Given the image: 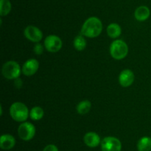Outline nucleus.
Segmentation results:
<instances>
[{
  "label": "nucleus",
  "mask_w": 151,
  "mask_h": 151,
  "mask_svg": "<svg viewBox=\"0 0 151 151\" xmlns=\"http://www.w3.org/2000/svg\"><path fill=\"white\" fill-rule=\"evenodd\" d=\"M103 30V25L98 18L90 17L85 21L81 28V33L88 38H95L100 35Z\"/></svg>",
  "instance_id": "1"
},
{
  "label": "nucleus",
  "mask_w": 151,
  "mask_h": 151,
  "mask_svg": "<svg viewBox=\"0 0 151 151\" xmlns=\"http://www.w3.org/2000/svg\"><path fill=\"white\" fill-rule=\"evenodd\" d=\"M10 115L13 120L18 122H24L29 117L27 107L22 102H15L10 107Z\"/></svg>",
  "instance_id": "2"
},
{
  "label": "nucleus",
  "mask_w": 151,
  "mask_h": 151,
  "mask_svg": "<svg viewBox=\"0 0 151 151\" xmlns=\"http://www.w3.org/2000/svg\"><path fill=\"white\" fill-rule=\"evenodd\" d=\"M128 53V47L122 40H114L111 44L110 54L116 60H121L126 57Z\"/></svg>",
  "instance_id": "3"
},
{
  "label": "nucleus",
  "mask_w": 151,
  "mask_h": 151,
  "mask_svg": "<svg viewBox=\"0 0 151 151\" xmlns=\"http://www.w3.org/2000/svg\"><path fill=\"white\" fill-rule=\"evenodd\" d=\"M2 75L7 79H16L19 78L21 72H22L20 65L15 61H9L4 64L2 67Z\"/></svg>",
  "instance_id": "4"
},
{
  "label": "nucleus",
  "mask_w": 151,
  "mask_h": 151,
  "mask_svg": "<svg viewBox=\"0 0 151 151\" xmlns=\"http://www.w3.org/2000/svg\"><path fill=\"white\" fill-rule=\"evenodd\" d=\"M18 134L22 140H31L35 134V126L29 122L22 123L18 128Z\"/></svg>",
  "instance_id": "5"
},
{
  "label": "nucleus",
  "mask_w": 151,
  "mask_h": 151,
  "mask_svg": "<svg viewBox=\"0 0 151 151\" xmlns=\"http://www.w3.org/2000/svg\"><path fill=\"white\" fill-rule=\"evenodd\" d=\"M122 144L116 137L108 136L101 142L102 151H121Z\"/></svg>",
  "instance_id": "6"
},
{
  "label": "nucleus",
  "mask_w": 151,
  "mask_h": 151,
  "mask_svg": "<svg viewBox=\"0 0 151 151\" xmlns=\"http://www.w3.org/2000/svg\"><path fill=\"white\" fill-rule=\"evenodd\" d=\"M63 42L60 38L55 35H50L44 40V47L50 53H57L61 49Z\"/></svg>",
  "instance_id": "7"
},
{
  "label": "nucleus",
  "mask_w": 151,
  "mask_h": 151,
  "mask_svg": "<svg viewBox=\"0 0 151 151\" xmlns=\"http://www.w3.org/2000/svg\"><path fill=\"white\" fill-rule=\"evenodd\" d=\"M24 36L28 40L35 43L41 41L43 38V33L41 30L32 25H29L25 28Z\"/></svg>",
  "instance_id": "8"
},
{
  "label": "nucleus",
  "mask_w": 151,
  "mask_h": 151,
  "mask_svg": "<svg viewBox=\"0 0 151 151\" xmlns=\"http://www.w3.org/2000/svg\"><path fill=\"white\" fill-rule=\"evenodd\" d=\"M38 68H39V62H38V60L35 59H30L25 62L22 67V71L24 75L27 76H31L38 71Z\"/></svg>",
  "instance_id": "9"
},
{
  "label": "nucleus",
  "mask_w": 151,
  "mask_h": 151,
  "mask_svg": "<svg viewBox=\"0 0 151 151\" xmlns=\"http://www.w3.org/2000/svg\"><path fill=\"white\" fill-rule=\"evenodd\" d=\"M134 74L131 70L125 69L123 70L120 73L119 76V82L121 86L124 87H127L131 86L134 81Z\"/></svg>",
  "instance_id": "10"
},
{
  "label": "nucleus",
  "mask_w": 151,
  "mask_h": 151,
  "mask_svg": "<svg viewBox=\"0 0 151 151\" xmlns=\"http://www.w3.org/2000/svg\"><path fill=\"white\" fill-rule=\"evenodd\" d=\"M86 145L89 147H96L100 144V137L94 132H88L86 133L83 138Z\"/></svg>",
  "instance_id": "11"
},
{
  "label": "nucleus",
  "mask_w": 151,
  "mask_h": 151,
  "mask_svg": "<svg viewBox=\"0 0 151 151\" xmlns=\"http://www.w3.org/2000/svg\"><path fill=\"white\" fill-rule=\"evenodd\" d=\"M16 144V139L10 134H3L0 138V147L2 150H8Z\"/></svg>",
  "instance_id": "12"
},
{
  "label": "nucleus",
  "mask_w": 151,
  "mask_h": 151,
  "mask_svg": "<svg viewBox=\"0 0 151 151\" xmlns=\"http://www.w3.org/2000/svg\"><path fill=\"white\" fill-rule=\"evenodd\" d=\"M150 10L147 6H140V7H137V10H135L134 13V16H135L136 19L139 22H143L145 21L150 17Z\"/></svg>",
  "instance_id": "13"
},
{
  "label": "nucleus",
  "mask_w": 151,
  "mask_h": 151,
  "mask_svg": "<svg viewBox=\"0 0 151 151\" xmlns=\"http://www.w3.org/2000/svg\"><path fill=\"white\" fill-rule=\"evenodd\" d=\"M137 149L139 151H150L151 138L148 136H144L141 138L137 144Z\"/></svg>",
  "instance_id": "14"
},
{
  "label": "nucleus",
  "mask_w": 151,
  "mask_h": 151,
  "mask_svg": "<svg viewBox=\"0 0 151 151\" xmlns=\"http://www.w3.org/2000/svg\"><path fill=\"white\" fill-rule=\"evenodd\" d=\"M122 29L121 27L116 23H111L108 26L107 33L111 38H116L121 35Z\"/></svg>",
  "instance_id": "15"
},
{
  "label": "nucleus",
  "mask_w": 151,
  "mask_h": 151,
  "mask_svg": "<svg viewBox=\"0 0 151 151\" xmlns=\"http://www.w3.org/2000/svg\"><path fill=\"white\" fill-rule=\"evenodd\" d=\"M91 104L88 100H83L82 102H80L78 105H77V112L79 114L83 115V114H86L87 113L89 112L90 109H91Z\"/></svg>",
  "instance_id": "16"
},
{
  "label": "nucleus",
  "mask_w": 151,
  "mask_h": 151,
  "mask_svg": "<svg viewBox=\"0 0 151 151\" xmlns=\"http://www.w3.org/2000/svg\"><path fill=\"white\" fill-rule=\"evenodd\" d=\"M73 44H74V47H75V48L77 50H78V51H81V50H84V49L86 48L87 42H86V40L85 39V38H84L83 36L79 35L75 38Z\"/></svg>",
  "instance_id": "17"
},
{
  "label": "nucleus",
  "mask_w": 151,
  "mask_h": 151,
  "mask_svg": "<svg viewBox=\"0 0 151 151\" xmlns=\"http://www.w3.org/2000/svg\"><path fill=\"white\" fill-rule=\"evenodd\" d=\"M44 116V110L40 107H34L29 112V117L34 121H38Z\"/></svg>",
  "instance_id": "18"
},
{
  "label": "nucleus",
  "mask_w": 151,
  "mask_h": 151,
  "mask_svg": "<svg viewBox=\"0 0 151 151\" xmlns=\"http://www.w3.org/2000/svg\"><path fill=\"white\" fill-rule=\"evenodd\" d=\"M12 8L11 3L9 0H0V15L1 16H7Z\"/></svg>",
  "instance_id": "19"
},
{
  "label": "nucleus",
  "mask_w": 151,
  "mask_h": 151,
  "mask_svg": "<svg viewBox=\"0 0 151 151\" xmlns=\"http://www.w3.org/2000/svg\"><path fill=\"white\" fill-rule=\"evenodd\" d=\"M33 51L35 54L37 55H41L44 51V47L40 43H37L33 47Z\"/></svg>",
  "instance_id": "20"
},
{
  "label": "nucleus",
  "mask_w": 151,
  "mask_h": 151,
  "mask_svg": "<svg viewBox=\"0 0 151 151\" xmlns=\"http://www.w3.org/2000/svg\"><path fill=\"white\" fill-rule=\"evenodd\" d=\"M43 151H58L57 147L54 144H49L44 147Z\"/></svg>",
  "instance_id": "21"
},
{
  "label": "nucleus",
  "mask_w": 151,
  "mask_h": 151,
  "mask_svg": "<svg viewBox=\"0 0 151 151\" xmlns=\"http://www.w3.org/2000/svg\"><path fill=\"white\" fill-rule=\"evenodd\" d=\"M14 84L16 86V88H21V87L22 86V81L20 78H17L15 79Z\"/></svg>",
  "instance_id": "22"
}]
</instances>
